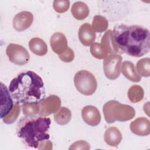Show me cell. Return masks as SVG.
<instances>
[{"mask_svg": "<svg viewBox=\"0 0 150 150\" xmlns=\"http://www.w3.org/2000/svg\"><path fill=\"white\" fill-rule=\"evenodd\" d=\"M114 42L120 54L140 57L150 49L149 30L140 25H117L112 31Z\"/></svg>", "mask_w": 150, "mask_h": 150, "instance_id": "obj_1", "label": "cell"}, {"mask_svg": "<svg viewBox=\"0 0 150 150\" xmlns=\"http://www.w3.org/2000/svg\"><path fill=\"white\" fill-rule=\"evenodd\" d=\"M51 121L49 118L37 115H26L17 124L16 135L28 148L51 149L52 143L48 133Z\"/></svg>", "mask_w": 150, "mask_h": 150, "instance_id": "obj_2", "label": "cell"}, {"mask_svg": "<svg viewBox=\"0 0 150 150\" xmlns=\"http://www.w3.org/2000/svg\"><path fill=\"white\" fill-rule=\"evenodd\" d=\"M13 100L21 106L39 104L45 98L46 90L42 79L32 71L21 73L9 86Z\"/></svg>", "mask_w": 150, "mask_h": 150, "instance_id": "obj_3", "label": "cell"}, {"mask_svg": "<svg viewBox=\"0 0 150 150\" xmlns=\"http://www.w3.org/2000/svg\"><path fill=\"white\" fill-rule=\"evenodd\" d=\"M103 111L105 120L110 124L115 121L124 122L130 120L135 115V111L132 107L122 104L116 100H110L105 103Z\"/></svg>", "mask_w": 150, "mask_h": 150, "instance_id": "obj_4", "label": "cell"}, {"mask_svg": "<svg viewBox=\"0 0 150 150\" xmlns=\"http://www.w3.org/2000/svg\"><path fill=\"white\" fill-rule=\"evenodd\" d=\"M74 83L77 90L84 96L92 95L97 87L95 76L86 70H81L76 73Z\"/></svg>", "mask_w": 150, "mask_h": 150, "instance_id": "obj_5", "label": "cell"}, {"mask_svg": "<svg viewBox=\"0 0 150 150\" xmlns=\"http://www.w3.org/2000/svg\"><path fill=\"white\" fill-rule=\"evenodd\" d=\"M122 57L118 54L107 56L103 62V69L105 77L110 80L117 79L120 74Z\"/></svg>", "mask_w": 150, "mask_h": 150, "instance_id": "obj_6", "label": "cell"}, {"mask_svg": "<svg viewBox=\"0 0 150 150\" xmlns=\"http://www.w3.org/2000/svg\"><path fill=\"white\" fill-rule=\"evenodd\" d=\"M6 53L11 62L19 66L26 64L30 59L28 50L23 46L18 44L8 45L6 49Z\"/></svg>", "mask_w": 150, "mask_h": 150, "instance_id": "obj_7", "label": "cell"}, {"mask_svg": "<svg viewBox=\"0 0 150 150\" xmlns=\"http://www.w3.org/2000/svg\"><path fill=\"white\" fill-rule=\"evenodd\" d=\"M39 115L42 117H46L56 112L60 108V98L55 95H50L45 98L39 103Z\"/></svg>", "mask_w": 150, "mask_h": 150, "instance_id": "obj_8", "label": "cell"}, {"mask_svg": "<svg viewBox=\"0 0 150 150\" xmlns=\"http://www.w3.org/2000/svg\"><path fill=\"white\" fill-rule=\"evenodd\" d=\"M13 100L9 88L1 82V118H4L12 110L15 104Z\"/></svg>", "mask_w": 150, "mask_h": 150, "instance_id": "obj_9", "label": "cell"}, {"mask_svg": "<svg viewBox=\"0 0 150 150\" xmlns=\"http://www.w3.org/2000/svg\"><path fill=\"white\" fill-rule=\"evenodd\" d=\"M33 21V14L29 11H22L17 13L13 19V27L18 32L29 28Z\"/></svg>", "mask_w": 150, "mask_h": 150, "instance_id": "obj_10", "label": "cell"}, {"mask_svg": "<svg viewBox=\"0 0 150 150\" xmlns=\"http://www.w3.org/2000/svg\"><path fill=\"white\" fill-rule=\"evenodd\" d=\"M81 117L84 121L88 125L95 127L101 121V114L98 110L93 105H86L81 110Z\"/></svg>", "mask_w": 150, "mask_h": 150, "instance_id": "obj_11", "label": "cell"}, {"mask_svg": "<svg viewBox=\"0 0 150 150\" xmlns=\"http://www.w3.org/2000/svg\"><path fill=\"white\" fill-rule=\"evenodd\" d=\"M129 128L135 135L146 136L150 134V121L146 117H138L130 123Z\"/></svg>", "mask_w": 150, "mask_h": 150, "instance_id": "obj_12", "label": "cell"}, {"mask_svg": "<svg viewBox=\"0 0 150 150\" xmlns=\"http://www.w3.org/2000/svg\"><path fill=\"white\" fill-rule=\"evenodd\" d=\"M50 45L53 51L58 55L63 53L69 47L65 35L60 32H56L52 35Z\"/></svg>", "mask_w": 150, "mask_h": 150, "instance_id": "obj_13", "label": "cell"}, {"mask_svg": "<svg viewBox=\"0 0 150 150\" xmlns=\"http://www.w3.org/2000/svg\"><path fill=\"white\" fill-rule=\"evenodd\" d=\"M78 36L81 44L86 46H88L93 44L96 38L95 32L88 23H84L80 27Z\"/></svg>", "mask_w": 150, "mask_h": 150, "instance_id": "obj_14", "label": "cell"}, {"mask_svg": "<svg viewBox=\"0 0 150 150\" xmlns=\"http://www.w3.org/2000/svg\"><path fill=\"white\" fill-rule=\"evenodd\" d=\"M101 45L107 54L120 53L119 50L114 42L113 32L111 30H107L101 40Z\"/></svg>", "mask_w": 150, "mask_h": 150, "instance_id": "obj_15", "label": "cell"}, {"mask_svg": "<svg viewBox=\"0 0 150 150\" xmlns=\"http://www.w3.org/2000/svg\"><path fill=\"white\" fill-rule=\"evenodd\" d=\"M122 134L115 127H111L106 129L104 135V141L111 146H117L122 141Z\"/></svg>", "mask_w": 150, "mask_h": 150, "instance_id": "obj_16", "label": "cell"}, {"mask_svg": "<svg viewBox=\"0 0 150 150\" xmlns=\"http://www.w3.org/2000/svg\"><path fill=\"white\" fill-rule=\"evenodd\" d=\"M121 71L123 75L132 82H139L141 80V76L137 73L135 66L130 61H124L121 66Z\"/></svg>", "mask_w": 150, "mask_h": 150, "instance_id": "obj_17", "label": "cell"}, {"mask_svg": "<svg viewBox=\"0 0 150 150\" xmlns=\"http://www.w3.org/2000/svg\"><path fill=\"white\" fill-rule=\"evenodd\" d=\"M30 50L35 54L42 56L47 52V46L46 42L39 38H32L29 42Z\"/></svg>", "mask_w": 150, "mask_h": 150, "instance_id": "obj_18", "label": "cell"}, {"mask_svg": "<svg viewBox=\"0 0 150 150\" xmlns=\"http://www.w3.org/2000/svg\"><path fill=\"white\" fill-rule=\"evenodd\" d=\"M71 14L77 20H83L89 15V8L86 4L81 1L74 2L71 8Z\"/></svg>", "mask_w": 150, "mask_h": 150, "instance_id": "obj_19", "label": "cell"}, {"mask_svg": "<svg viewBox=\"0 0 150 150\" xmlns=\"http://www.w3.org/2000/svg\"><path fill=\"white\" fill-rule=\"evenodd\" d=\"M54 120L59 125H66L68 124L71 118V112L67 107H62L59 111L54 113Z\"/></svg>", "mask_w": 150, "mask_h": 150, "instance_id": "obj_20", "label": "cell"}, {"mask_svg": "<svg viewBox=\"0 0 150 150\" xmlns=\"http://www.w3.org/2000/svg\"><path fill=\"white\" fill-rule=\"evenodd\" d=\"M129 101L132 103L141 101L144 96V91L142 87L138 85H133L129 87L127 93Z\"/></svg>", "mask_w": 150, "mask_h": 150, "instance_id": "obj_21", "label": "cell"}, {"mask_svg": "<svg viewBox=\"0 0 150 150\" xmlns=\"http://www.w3.org/2000/svg\"><path fill=\"white\" fill-rule=\"evenodd\" d=\"M108 26L107 19L103 16L96 15L92 22V29L94 32H103L107 30Z\"/></svg>", "mask_w": 150, "mask_h": 150, "instance_id": "obj_22", "label": "cell"}, {"mask_svg": "<svg viewBox=\"0 0 150 150\" xmlns=\"http://www.w3.org/2000/svg\"><path fill=\"white\" fill-rule=\"evenodd\" d=\"M150 59L149 57L143 58L139 60L136 65L137 73L142 77H149L150 76Z\"/></svg>", "mask_w": 150, "mask_h": 150, "instance_id": "obj_23", "label": "cell"}, {"mask_svg": "<svg viewBox=\"0 0 150 150\" xmlns=\"http://www.w3.org/2000/svg\"><path fill=\"white\" fill-rule=\"evenodd\" d=\"M21 111V105L18 103H15L14 106L9 113L2 118L4 123L7 124H12L18 118Z\"/></svg>", "mask_w": 150, "mask_h": 150, "instance_id": "obj_24", "label": "cell"}, {"mask_svg": "<svg viewBox=\"0 0 150 150\" xmlns=\"http://www.w3.org/2000/svg\"><path fill=\"white\" fill-rule=\"evenodd\" d=\"M91 54L96 59H103L108 55L105 52L102 46L98 43H93L90 47Z\"/></svg>", "mask_w": 150, "mask_h": 150, "instance_id": "obj_25", "label": "cell"}, {"mask_svg": "<svg viewBox=\"0 0 150 150\" xmlns=\"http://www.w3.org/2000/svg\"><path fill=\"white\" fill-rule=\"evenodd\" d=\"M53 6L56 12L64 13L69 9L70 1L68 0H55L53 1Z\"/></svg>", "mask_w": 150, "mask_h": 150, "instance_id": "obj_26", "label": "cell"}, {"mask_svg": "<svg viewBox=\"0 0 150 150\" xmlns=\"http://www.w3.org/2000/svg\"><path fill=\"white\" fill-rule=\"evenodd\" d=\"M23 114L25 115H35L39 112L40 108L39 104H30L21 106Z\"/></svg>", "mask_w": 150, "mask_h": 150, "instance_id": "obj_27", "label": "cell"}, {"mask_svg": "<svg viewBox=\"0 0 150 150\" xmlns=\"http://www.w3.org/2000/svg\"><path fill=\"white\" fill-rule=\"evenodd\" d=\"M60 59L66 63H69L73 60L74 58V53L73 50L69 47L61 54L59 55Z\"/></svg>", "mask_w": 150, "mask_h": 150, "instance_id": "obj_28", "label": "cell"}, {"mask_svg": "<svg viewBox=\"0 0 150 150\" xmlns=\"http://www.w3.org/2000/svg\"><path fill=\"white\" fill-rule=\"evenodd\" d=\"M90 148V144L84 141L80 140L74 142L69 148V149H89Z\"/></svg>", "mask_w": 150, "mask_h": 150, "instance_id": "obj_29", "label": "cell"}]
</instances>
